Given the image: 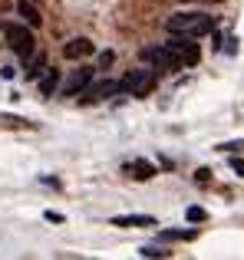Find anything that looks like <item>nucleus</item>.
<instances>
[{
  "mask_svg": "<svg viewBox=\"0 0 244 260\" xmlns=\"http://www.w3.org/2000/svg\"><path fill=\"white\" fill-rule=\"evenodd\" d=\"M185 217H188L192 224H198V221H205V217H208V211L198 208V204H192V208H185Z\"/></svg>",
  "mask_w": 244,
  "mask_h": 260,
  "instance_id": "obj_16",
  "label": "nucleus"
},
{
  "mask_svg": "<svg viewBox=\"0 0 244 260\" xmlns=\"http://www.w3.org/2000/svg\"><path fill=\"white\" fill-rule=\"evenodd\" d=\"M231 168H234L238 178H244V158H231Z\"/></svg>",
  "mask_w": 244,
  "mask_h": 260,
  "instance_id": "obj_19",
  "label": "nucleus"
},
{
  "mask_svg": "<svg viewBox=\"0 0 244 260\" xmlns=\"http://www.w3.org/2000/svg\"><path fill=\"white\" fill-rule=\"evenodd\" d=\"M162 241H195V231L188 228V231H162Z\"/></svg>",
  "mask_w": 244,
  "mask_h": 260,
  "instance_id": "obj_15",
  "label": "nucleus"
},
{
  "mask_svg": "<svg viewBox=\"0 0 244 260\" xmlns=\"http://www.w3.org/2000/svg\"><path fill=\"white\" fill-rule=\"evenodd\" d=\"M0 128H10V132H23V128H33L30 119H20V115L0 112Z\"/></svg>",
  "mask_w": 244,
  "mask_h": 260,
  "instance_id": "obj_11",
  "label": "nucleus"
},
{
  "mask_svg": "<svg viewBox=\"0 0 244 260\" xmlns=\"http://www.w3.org/2000/svg\"><path fill=\"white\" fill-rule=\"evenodd\" d=\"M198 4H221V0H198Z\"/></svg>",
  "mask_w": 244,
  "mask_h": 260,
  "instance_id": "obj_22",
  "label": "nucleus"
},
{
  "mask_svg": "<svg viewBox=\"0 0 244 260\" xmlns=\"http://www.w3.org/2000/svg\"><path fill=\"white\" fill-rule=\"evenodd\" d=\"M142 59H145V63H152V66H159V70H178V66H175V59H172V53H168L165 46L142 50Z\"/></svg>",
  "mask_w": 244,
  "mask_h": 260,
  "instance_id": "obj_7",
  "label": "nucleus"
},
{
  "mask_svg": "<svg viewBox=\"0 0 244 260\" xmlns=\"http://www.w3.org/2000/svg\"><path fill=\"white\" fill-rule=\"evenodd\" d=\"M89 79H93V66H83V70H76L70 79H66V89H63V92H66V95H79V92H86Z\"/></svg>",
  "mask_w": 244,
  "mask_h": 260,
  "instance_id": "obj_8",
  "label": "nucleus"
},
{
  "mask_svg": "<svg viewBox=\"0 0 244 260\" xmlns=\"http://www.w3.org/2000/svg\"><path fill=\"white\" fill-rule=\"evenodd\" d=\"M139 254L142 257H165V250H159V247H142Z\"/></svg>",
  "mask_w": 244,
  "mask_h": 260,
  "instance_id": "obj_18",
  "label": "nucleus"
},
{
  "mask_svg": "<svg viewBox=\"0 0 244 260\" xmlns=\"http://www.w3.org/2000/svg\"><path fill=\"white\" fill-rule=\"evenodd\" d=\"M109 224H116V228H152V224H159V221L148 217V214H122V217H112Z\"/></svg>",
  "mask_w": 244,
  "mask_h": 260,
  "instance_id": "obj_10",
  "label": "nucleus"
},
{
  "mask_svg": "<svg viewBox=\"0 0 244 260\" xmlns=\"http://www.w3.org/2000/svg\"><path fill=\"white\" fill-rule=\"evenodd\" d=\"M43 70H46V56L43 53H33V56L26 59V79H37Z\"/></svg>",
  "mask_w": 244,
  "mask_h": 260,
  "instance_id": "obj_13",
  "label": "nucleus"
},
{
  "mask_svg": "<svg viewBox=\"0 0 244 260\" xmlns=\"http://www.w3.org/2000/svg\"><path fill=\"white\" fill-rule=\"evenodd\" d=\"M112 59H116V56H112V53H109V50H106V53H99V66H109V63H112Z\"/></svg>",
  "mask_w": 244,
  "mask_h": 260,
  "instance_id": "obj_21",
  "label": "nucleus"
},
{
  "mask_svg": "<svg viewBox=\"0 0 244 260\" xmlns=\"http://www.w3.org/2000/svg\"><path fill=\"white\" fill-rule=\"evenodd\" d=\"M46 221H50V224H63V214H56V211H46Z\"/></svg>",
  "mask_w": 244,
  "mask_h": 260,
  "instance_id": "obj_20",
  "label": "nucleus"
},
{
  "mask_svg": "<svg viewBox=\"0 0 244 260\" xmlns=\"http://www.w3.org/2000/svg\"><path fill=\"white\" fill-rule=\"evenodd\" d=\"M195 181L208 184V181H211V172H208V168H198V172H195Z\"/></svg>",
  "mask_w": 244,
  "mask_h": 260,
  "instance_id": "obj_17",
  "label": "nucleus"
},
{
  "mask_svg": "<svg viewBox=\"0 0 244 260\" xmlns=\"http://www.w3.org/2000/svg\"><path fill=\"white\" fill-rule=\"evenodd\" d=\"M165 50L172 53V59H175V66H198V59H201V50H198V43H195V37H178V40H168L165 43Z\"/></svg>",
  "mask_w": 244,
  "mask_h": 260,
  "instance_id": "obj_4",
  "label": "nucleus"
},
{
  "mask_svg": "<svg viewBox=\"0 0 244 260\" xmlns=\"http://www.w3.org/2000/svg\"><path fill=\"white\" fill-rule=\"evenodd\" d=\"M126 175L135 178V181H148V178L155 175V165H152V161H145V158H135V161H129V165H126Z\"/></svg>",
  "mask_w": 244,
  "mask_h": 260,
  "instance_id": "obj_9",
  "label": "nucleus"
},
{
  "mask_svg": "<svg viewBox=\"0 0 244 260\" xmlns=\"http://www.w3.org/2000/svg\"><path fill=\"white\" fill-rule=\"evenodd\" d=\"M112 92H119V83H112V79H106V83L86 86V95H83L79 102H86V106H93V102H103V99H109Z\"/></svg>",
  "mask_w": 244,
  "mask_h": 260,
  "instance_id": "obj_5",
  "label": "nucleus"
},
{
  "mask_svg": "<svg viewBox=\"0 0 244 260\" xmlns=\"http://www.w3.org/2000/svg\"><path fill=\"white\" fill-rule=\"evenodd\" d=\"M56 83H59V73H56V70H46L43 79H40V92H43V95H53Z\"/></svg>",
  "mask_w": 244,
  "mask_h": 260,
  "instance_id": "obj_14",
  "label": "nucleus"
},
{
  "mask_svg": "<svg viewBox=\"0 0 244 260\" xmlns=\"http://www.w3.org/2000/svg\"><path fill=\"white\" fill-rule=\"evenodd\" d=\"M211 17L208 13H172L165 20V30L175 33V37H205L211 33Z\"/></svg>",
  "mask_w": 244,
  "mask_h": 260,
  "instance_id": "obj_1",
  "label": "nucleus"
},
{
  "mask_svg": "<svg viewBox=\"0 0 244 260\" xmlns=\"http://www.w3.org/2000/svg\"><path fill=\"white\" fill-rule=\"evenodd\" d=\"M4 33H7V43L13 46V53H17V56L23 59V63H26V59L33 56V53H37V40H33V26L26 30L23 23H7V26H4Z\"/></svg>",
  "mask_w": 244,
  "mask_h": 260,
  "instance_id": "obj_2",
  "label": "nucleus"
},
{
  "mask_svg": "<svg viewBox=\"0 0 244 260\" xmlns=\"http://www.w3.org/2000/svg\"><path fill=\"white\" fill-rule=\"evenodd\" d=\"M152 89H155V73L152 70H132L119 79V92H129V95H135V99H145Z\"/></svg>",
  "mask_w": 244,
  "mask_h": 260,
  "instance_id": "obj_3",
  "label": "nucleus"
},
{
  "mask_svg": "<svg viewBox=\"0 0 244 260\" xmlns=\"http://www.w3.org/2000/svg\"><path fill=\"white\" fill-rule=\"evenodd\" d=\"M93 53H96V46H93V40H86V37H76V40H70V43L63 46L66 59H86V56H93Z\"/></svg>",
  "mask_w": 244,
  "mask_h": 260,
  "instance_id": "obj_6",
  "label": "nucleus"
},
{
  "mask_svg": "<svg viewBox=\"0 0 244 260\" xmlns=\"http://www.w3.org/2000/svg\"><path fill=\"white\" fill-rule=\"evenodd\" d=\"M17 13H20V17H23L30 26H33V30H37V26L43 23V17L37 13V7H33V4H26V0H20V4H17Z\"/></svg>",
  "mask_w": 244,
  "mask_h": 260,
  "instance_id": "obj_12",
  "label": "nucleus"
}]
</instances>
